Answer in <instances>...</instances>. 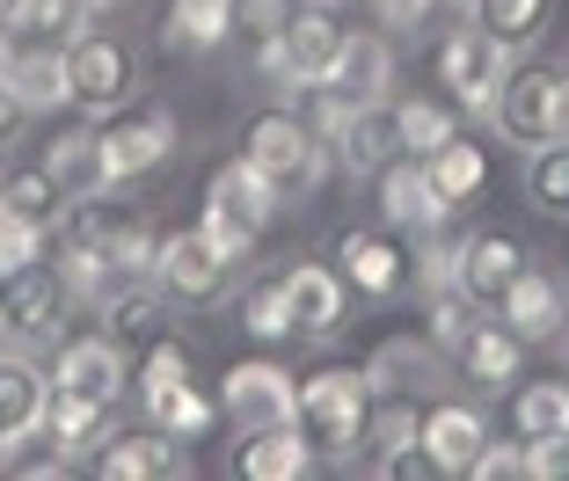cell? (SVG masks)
I'll return each mask as SVG.
<instances>
[{"mask_svg":"<svg viewBox=\"0 0 569 481\" xmlns=\"http://www.w3.org/2000/svg\"><path fill=\"white\" fill-rule=\"evenodd\" d=\"M366 409H372V380L358 365H321L300 380L292 401V431L307 438L315 460H358L366 445Z\"/></svg>","mask_w":569,"mask_h":481,"instance_id":"1","label":"cell"},{"mask_svg":"<svg viewBox=\"0 0 569 481\" xmlns=\"http://www.w3.org/2000/svg\"><path fill=\"white\" fill-rule=\"evenodd\" d=\"M241 161L270 183V198H307L321 183V132L300 124L292 110H256L241 124Z\"/></svg>","mask_w":569,"mask_h":481,"instance_id":"2","label":"cell"},{"mask_svg":"<svg viewBox=\"0 0 569 481\" xmlns=\"http://www.w3.org/2000/svg\"><path fill=\"white\" fill-rule=\"evenodd\" d=\"M234 263H241V255L198 219V227L161 233V249H153V270H147V278L168 292V307H219V299H227V284H234Z\"/></svg>","mask_w":569,"mask_h":481,"instance_id":"3","label":"cell"},{"mask_svg":"<svg viewBox=\"0 0 569 481\" xmlns=\"http://www.w3.org/2000/svg\"><path fill=\"white\" fill-rule=\"evenodd\" d=\"M489 117H497V132L519 153L562 139V73L555 67H503L497 96H489Z\"/></svg>","mask_w":569,"mask_h":481,"instance_id":"4","label":"cell"},{"mask_svg":"<svg viewBox=\"0 0 569 481\" xmlns=\"http://www.w3.org/2000/svg\"><path fill=\"white\" fill-rule=\"evenodd\" d=\"M59 59H67V102H81V110H96V117L124 110V102L139 96V59L118 44V37L81 30Z\"/></svg>","mask_w":569,"mask_h":481,"instance_id":"5","label":"cell"},{"mask_svg":"<svg viewBox=\"0 0 569 481\" xmlns=\"http://www.w3.org/2000/svg\"><path fill=\"white\" fill-rule=\"evenodd\" d=\"M270 212H278V198H270V183L241 161V153L227 168H212V183H204V227H212L234 255L270 227Z\"/></svg>","mask_w":569,"mask_h":481,"instance_id":"6","label":"cell"},{"mask_svg":"<svg viewBox=\"0 0 569 481\" xmlns=\"http://www.w3.org/2000/svg\"><path fill=\"white\" fill-rule=\"evenodd\" d=\"M336 278L351 284L358 299H395V292H409V278H417V255L380 227H343L336 233Z\"/></svg>","mask_w":569,"mask_h":481,"instance_id":"7","label":"cell"},{"mask_svg":"<svg viewBox=\"0 0 569 481\" xmlns=\"http://www.w3.org/2000/svg\"><path fill=\"white\" fill-rule=\"evenodd\" d=\"M292 401H300V387H292L284 365H270V358H249V365H234L227 380H219V415H227L241 438L292 423Z\"/></svg>","mask_w":569,"mask_h":481,"instance_id":"8","label":"cell"},{"mask_svg":"<svg viewBox=\"0 0 569 481\" xmlns=\"http://www.w3.org/2000/svg\"><path fill=\"white\" fill-rule=\"evenodd\" d=\"M278 44H284V67H292V88H321L343 59V44H351V22L336 16V0H307V8H292Z\"/></svg>","mask_w":569,"mask_h":481,"instance_id":"9","label":"cell"},{"mask_svg":"<svg viewBox=\"0 0 569 481\" xmlns=\"http://www.w3.org/2000/svg\"><path fill=\"white\" fill-rule=\"evenodd\" d=\"M102 147V168H110V190L118 183H139V176H153V168L176 153V124H168L161 110H110V132H96Z\"/></svg>","mask_w":569,"mask_h":481,"instance_id":"10","label":"cell"},{"mask_svg":"<svg viewBox=\"0 0 569 481\" xmlns=\"http://www.w3.org/2000/svg\"><path fill=\"white\" fill-rule=\"evenodd\" d=\"M503 67H511V51L497 44V37L482 30V22H460V30L438 44V81L452 88V102H468V110H489V96H497Z\"/></svg>","mask_w":569,"mask_h":481,"instance_id":"11","label":"cell"},{"mask_svg":"<svg viewBox=\"0 0 569 481\" xmlns=\"http://www.w3.org/2000/svg\"><path fill=\"white\" fill-rule=\"evenodd\" d=\"M329 147L343 153V168L351 176H380L395 153H402V124H395V102H351V117L329 132Z\"/></svg>","mask_w":569,"mask_h":481,"instance_id":"12","label":"cell"},{"mask_svg":"<svg viewBox=\"0 0 569 481\" xmlns=\"http://www.w3.org/2000/svg\"><path fill=\"white\" fill-rule=\"evenodd\" d=\"M497 321L511 335H526V343H548V335H562V321H569V299H562V284L548 278V270H533L526 263L519 278L503 284V299H497Z\"/></svg>","mask_w":569,"mask_h":481,"instance_id":"13","label":"cell"},{"mask_svg":"<svg viewBox=\"0 0 569 481\" xmlns=\"http://www.w3.org/2000/svg\"><path fill=\"white\" fill-rule=\"evenodd\" d=\"M44 438L51 452H96L102 438H118V401H88V394H67V387H51V401H44Z\"/></svg>","mask_w":569,"mask_h":481,"instance_id":"14","label":"cell"},{"mask_svg":"<svg viewBox=\"0 0 569 481\" xmlns=\"http://www.w3.org/2000/svg\"><path fill=\"white\" fill-rule=\"evenodd\" d=\"M526 270V249L511 241V233H475V241H460L452 249V284L468 299H482V307H497L503 284Z\"/></svg>","mask_w":569,"mask_h":481,"instance_id":"15","label":"cell"},{"mask_svg":"<svg viewBox=\"0 0 569 481\" xmlns=\"http://www.w3.org/2000/svg\"><path fill=\"white\" fill-rule=\"evenodd\" d=\"M380 212H387V227H409V233L446 227V204H438V190H431L417 153H395V161L380 168Z\"/></svg>","mask_w":569,"mask_h":481,"instance_id":"16","label":"cell"},{"mask_svg":"<svg viewBox=\"0 0 569 481\" xmlns=\"http://www.w3.org/2000/svg\"><path fill=\"white\" fill-rule=\"evenodd\" d=\"M44 401H51V380L30 358H0V460L44 431Z\"/></svg>","mask_w":569,"mask_h":481,"instance_id":"17","label":"cell"},{"mask_svg":"<svg viewBox=\"0 0 569 481\" xmlns=\"http://www.w3.org/2000/svg\"><path fill=\"white\" fill-rule=\"evenodd\" d=\"M124 380H132V358H124L110 335H81V343L59 350V380L51 387H67V394H88V401H118Z\"/></svg>","mask_w":569,"mask_h":481,"instance_id":"18","label":"cell"},{"mask_svg":"<svg viewBox=\"0 0 569 481\" xmlns=\"http://www.w3.org/2000/svg\"><path fill=\"white\" fill-rule=\"evenodd\" d=\"M284 307H292V335H336L343 329V278L329 263H292L284 270Z\"/></svg>","mask_w":569,"mask_h":481,"instance_id":"19","label":"cell"},{"mask_svg":"<svg viewBox=\"0 0 569 481\" xmlns=\"http://www.w3.org/2000/svg\"><path fill=\"white\" fill-rule=\"evenodd\" d=\"M161 321H168V292H161L153 278H147V284L132 278V284H118V292L102 299V335H110L124 358H139V350L161 335Z\"/></svg>","mask_w":569,"mask_h":481,"instance_id":"20","label":"cell"},{"mask_svg":"<svg viewBox=\"0 0 569 481\" xmlns=\"http://www.w3.org/2000/svg\"><path fill=\"white\" fill-rule=\"evenodd\" d=\"M96 474L102 481H147V474H168V481H183L190 474V452L183 445H176V438H161V431H153V438H102V445H96Z\"/></svg>","mask_w":569,"mask_h":481,"instance_id":"21","label":"cell"},{"mask_svg":"<svg viewBox=\"0 0 569 481\" xmlns=\"http://www.w3.org/2000/svg\"><path fill=\"white\" fill-rule=\"evenodd\" d=\"M423 452L438 460V474H468L475 460H482V445H489V423L468 409V401H438L431 415H423Z\"/></svg>","mask_w":569,"mask_h":481,"instance_id":"22","label":"cell"},{"mask_svg":"<svg viewBox=\"0 0 569 481\" xmlns=\"http://www.w3.org/2000/svg\"><path fill=\"white\" fill-rule=\"evenodd\" d=\"M59 307H67V278L30 263V270H16V284L0 299V329L8 335H51L59 329Z\"/></svg>","mask_w":569,"mask_h":481,"instance_id":"23","label":"cell"},{"mask_svg":"<svg viewBox=\"0 0 569 481\" xmlns=\"http://www.w3.org/2000/svg\"><path fill=\"white\" fill-rule=\"evenodd\" d=\"M417 161H423V176H431V190H438L446 212H460V204H475L489 190V153L475 147V139H460V132H452L446 147L417 153Z\"/></svg>","mask_w":569,"mask_h":481,"instance_id":"24","label":"cell"},{"mask_svg":"<svg viewBox=\"0 0 569 481\" xmlns=\"http://www.w3.org/2000/svg\"><path fill=\"white\" fill-rule=\"evenodd\" d=\"M234 37V0H168L161 16V44L183 51V59H204Z\"/></svg>","mask_w":569,"mask_h":481,"instance_id":"25","label":"cell"},{"mask_svg":"<svg viewBox=\"0 0 569 481\" xmlns=\"http://www.w3.org/2000/svg\"><path fill=\"white\" fill-rule=\"evenodd\" d=\"M511 431L519 445L548 452V445H569V387L562 380H533L511 394Z\"/></svg>","mask_w":569,"mask_h":481,"instance_id":"26","label":"cell"},{"mask_svg":"<svg viewBox=\"0 0 569 481\" xmlns=\"http://www.w3.org/2000/svg\"><path fill=\"white\" fill-rule=\"evenodd\" d=\"M387 81H395V51H387V37H358L351 30V44H343V59H336V73L321 88L343 96V102H380Z\"/></svg>","mask_w":569,"mask_h":481,"instance_id":"27","label":"cell"},{"mask_svg":"<svg viewBox=\"0 0 569 481\" xmlns=\"http://www.w3.org/2000/svg\"><path fill=\"white\" fill-rule=\"evenodd\" d=\"M438 365H446V350L423 335V343H380L372 350V365H366V380H372V394H417V387H438Z\"/></svg>","mask_w":569,"mask_h":481,"instance_id":"28","label":"cell"},{"mask_svg":"<svg viewBox=\"0 0 569 481\" xmlns=\"http://www.w3.org/2000/svg\"><path fill=\"white\" fill-rule=\"evenodd\" d=\"M0 73H8V88L22 96V110H51V102H67V59H59V51L0 44Z\"/></svg>","mask_w":569,"mask_h":481,"instance_id":"29","label":"cell"},{"mask_svg":"<svg viewBox=\"0 0 569 481\" xmlns=\"http://www.w3.org/2000/svg\"><path fill=\"white\" fill-rule=\"evenodd\" d=\"M88 30V8L81 0H22L16 22L0 30V44H37V51H67L73 37Z\"/></svg>","mask_w":569,"mask_h":481,"instance_id":"30","label":"cell"},{"mask_svg":"<svg viewBox=\"0 0 569 481\" xmlns=\"http://www.w3.org/2000/svg\"><path fill=\"white\" fill-rule=\"evenodd\" d=\"M44 168H51V183L67 190L73 204H81V198H102V190H110V168H102L96 132H59V139L44 147Z\"/></svg>","mask_w":569,"mask_h":481,"instance_id":"31","label":"cell"},{"mask_svg":"<svg viewBox=\"0 0 569 481\" xmlns=\"http://www.w3.org/2000/svg\"><path fill=\"white\" fill-rule=\"evenodd\" d=\"M67 190L51 183V168L37 161V168H0V212H16V219H30V227H59L67 219Z\"/></svg>","mask_w":569,"mask_h":481,"instance_id":"32","label":"cell"},{"mask_svg":"<svg viewBox=\"0 0 569 481\" xmlns=\"http://www.w3.org/2000/svg\"><path fill=\"white\" fill-rule=\"evenodd\" d=\"M452 365L468 372L475 387H511V380H519V365H526V335H511L503 321H482Z\"/></svg>","mask_w":569,"mask_h":481,"instance_id":"33","label":"cell"},{"mask_svg":"<svg viewBox=\"0 0 569 481\" xmlns=\"http://www.w3.org/2000/svg\"><path fill=\"white\" fill-rule=\"evenodd\" d=\"M234 467L249 481H300L307 467H315V452H307V438L292 431V423H278V431H249V445L234 452Z\"/></svg>","mask_w":569,"mask_h":481,"instance_id":"34","label":"cell"},{"mask_svg":"<svg viewBox=\"0 0 569 481\" xmlns=\"http://www.w3.org/2000/svg\"><path fill=\"white\" fill-rule=\"evenodd\" d=\"M147 415H153V431L176 438V445H190V438L212 431V401L198 394V380H168V387H147Z\"/></svg>","mask_w":569,"mask_h":481,"instance_id":"35","label":"cell"},{"mask_svg":"<svg viewBox=\"0 0 569 481\" xmlns=\"http://www.w3.org/2000/svg\"><path fill=\"white\" fill-rule=\"evenodd\" d=\"M468 8L503 51L540 44V37H548V16H555V0H468Z\"/></svg>","mask_w":569,"mask_h":481,"instance_id":"36","label":"cell"},{"mask_svg":"<svg viewBox=\"0 0 569 481\" xmlns=\"http://www.w3.org/2000/svg\"><path fill=\"white\" fill-rule=\"evenodd\" d=\"M475 329H482V299H468L452 278H446V284H431V329H423V335H431L446 358H460Z\"/></svg>","mask_w":569,"mask_h":481,"instance_id":"37","label":"cell"},{"mask_svg":"<svg viewBox=\"0 0 569 481\" xmlns=\"http://www.w3.org/2000/svg\"><path fill=\"white\" fill-rule=\"evenodd\" d=\"M526 198L548 219H569V139H548L526 153Z\"/></svg>","mask_w":569,"mask_h":481,"instance_id":"38","label":"cell"},{"mask_svg":"<svg viewBox=\"0 0 569 481\" xmlns=\"http://www.w3.org/2000/svg\"><path fill=\"white\" fill-rule=\"evenodd\" d=\"M241 329L256 343H284L292 335V307H284V270L278 278H249L241 284Z\"/></svg>","mask_w":569,"mask_h":481,"instance_id":"39","label":"cell"},{"mask_svg":"<svg viewBox=\"0 0 569 481\" xmlns=\"http://www.w3.org/2000/svg\"><path fill=\"white\" fill-rule=\"evenodd\" d=\"M423 431V415H417V401L409 394H372V409H366V445L358 452H395V445H409V438Z\"/></svg>","mask_w":569,"mask_h":481,"instance_id":"40","label":"cell"},{"mask_svg":"<svg viewBox=\"0 0 569 481\" xmlns=\"http://www.w3.org/2000/svg\"><path fill=\"white\" fill-rule=\"evenodd\" d=\"M132 380H139V394H147V387H168V380H198V358H190L183 335L161 329V335H153V343L132 358Z\"/></svg>","mask_w":569,"mask_h":481,"instance_id":"41","label":"cell"},{"mask_svg":"<svg viewBox=\"0 0 569 481\" xmlns=\"http://www.w3.org/2000/svg\"><path fill=\"white\" fill-rule=\"evenodd\" d=\"M395 124H402V153H431L452 139V110L446 102H395Z\"/></svg>","mask_w":569,"mask_h":481,"instance_id":"42","label":"cell"},{"mask_svg":"<svg viewBox=\"0 0 569 481\" xmlns=\"http://www.w3.org/2000/svg\"><path fill=\"white\" fill-rule=\"evenodd\" d=\"M284 22H292V0H234V37H249V44L284 37Z\"/></svg>","mask_w":569,"mask_h":481,"instance_id":"43","label":"cell"},{"mask_svg":"<svg viewBox=\"0 0 569 481\" xmlns=\"http://www.w3.org/2000/svg\"><path fill=\"white\" fill-rule=\"evenodd\" d=\"M30 263H44V227L0 212V270H30Z\"/></svg>","mask_w":569,"mask_h":481,"instance_id":"44","label":"cell"},{"mask_svg":"<svg viewBox=\"0 0 569 481\" xmlns=\"http://www.w3.org/2000/svg\"><path fill=\"white\" fill-rule=\"evenodd\" d=\"M475 481H511V474H533V445H519V438H511V445H482V460L468 467Z\"/></svg>","mask_w":569,"mask_h":481,"instance_id":"45","label":"cell"},{"mask_svg":"<svg viewBox=\"0 0 569 481\" xmlns=\"http://www.w3.org/2000/svg\"><path fill=\"white\" fill-rule=\"evenodd\" d=\"M380 474H395V481H431V474H438V460L423 452V438H409V445L380 452Z\"/></svg>","mask_w":569,"mask_h":481,"instance_id":"46","label":"cell"},{"mask_svg":"<svg viewBox=\"0 0 569 481\" xmlns=\"http://www.w3.org/2000/svg\"><path fill=\"white\" fill-rule=\"evenodd\" d=\"M372 8H380V22H387V30H423L438 0H372Z\"/></svg>","mask_w":569,"mask_h":481,"instance_id":"47","label":"cell"},{"mask_svg":"<svg viewBox=\"0 0 569 481\" xmlns=\"http://www.w3.org/2000/svg\"><path fill=\"white\" fill-rule=\"evenodd\" d=\"M22 117H30V110H22V96L8 88V73H0V147H8V139L22 132Z\"/></svg>","mask_w":569,"mask_h":481,"instance_id":"48","label":"cell"},{"mask_svg":"<svg viewBox=\"0 0 569 481\" xmlns=\"http://www.w3.org/2000/svg\"><path fill=\"white\" fill-rule=\"evenodd\" d=\"M16 8H22V0H0V30H8V22H16Z\"/></svg>","mask_w":569,"mask_h":481,"instance_id":"49","label":"cell"},{"mask_svg":"<svg viewBox=\"0 0 569 481\" xmlns=\"http://www.w3.org/2000/svg\"><path fill=\"white\" fill-rule=\"evenodd\" d=\"M562 139H569V73H562Z\"/></svg>","mask_w":569,"mask_h":481,"instance_id":"50","label":"cell"},{"mask_svg":"<svg viewBox=\"0 0 569 481\" xmlns=\"http://www.w3.org/2000/svg\"><path fill=\"white\" fill-rule=\"evenodd\" d=\"M8 284H16V270H0V299H8Z\"/></svg>","mask_w":569,"mask_h":481,"instance_id":"51","label":"cell"},{"mask_svg":"<svg viewBox=\"0 0 569 481\" xmlns=\"http://www.w3.org/2000/svg\"><path fill=\"white\" fill-rule=\"evenodd\" d=\"M81 8H118V0H81Z\"/></svg>","mask_w":569,"mask_h":481,"instance_id":"52","label":"cell"}]
</instances>
